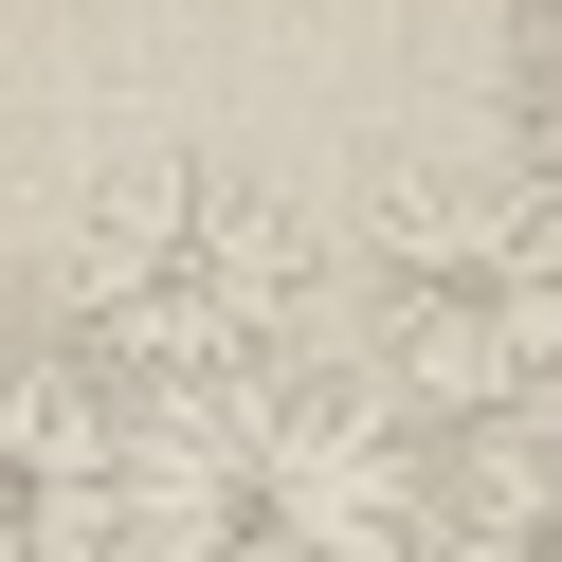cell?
I'll list each match as a JSON object with an SVG mask.
<instances>
[{"label":"cell","mask_w":562,"mask_h":562,"mask_svg":"<svg viewBox=\"0 0 562 562\" xmlns=\"http://www.w3.org/2000/svg\"><path fill=\"white\" fill-rule=\"evenodd\" d=\"M308 291H327L308 218L272 182H236V164H127V182H91L74 236H55V327H74V363L127 381V417L291 363Z\"/></svg>","instance_id":"cell-2"},{"label":"cell","mask_w":562,"mask_h":562,"mask_svg":"<svg viewBox=\"0 0 562 562\" xmlns=\"http://www.w3.org/2000/svg\"><path fill=\"white\" fill-rule=\"evenodd\" d=\"M127 526H146V562H436V436L381 363L345 381L291 345L255 381L146 400Z\"/></svg>","instance_id":"cell-1"},{"label":"cell","mask_w":562,"mask_h":562,"mask_svg":"<svg viewBox=\"0 0 562 562\" xmlns=\"http://www.w3.org/2000/svg\"><path fill=\"white\" fill-rule=\"evenodd\" d=\"M345 291H363V363L400 381L436 436L562 400V182H381L345 236Z\"/></svg>","instance_id":"cell-3"},{"label":"cell","mask_w":562,"mask_h":562,"mask_svg":"<svg viewBox=\"0 0 562 562\" xmlns=\"http://www.w3.org/2000/svg\"><path fill=\"white\" fill-rule=\"evenodd\" d=\"M436 562H562V436L490 417L472 472H436Z\"/></svg>","instance_id":"cell-5"},{"label":"cell","mask_w":562,"mask_h":562,"mask_svg":"<svg viewBox=\"0 0 562 562\" xmlns=\"http://www.w3.org/2000/svg\"><path fill=\"white\" fill-rule=\"evenodd\" d=\"M127 381L74 345H0V562H127Z\"/></svg>","instance_id":"cell-4"}]
</instances>
